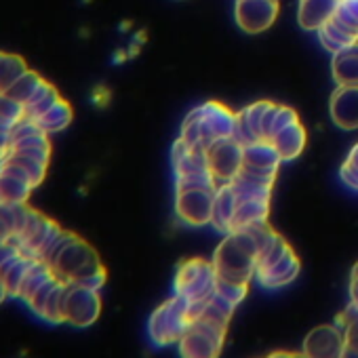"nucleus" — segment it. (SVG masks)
<instances>
[{"label": "nucleus", "instance_id": "nucleus-15", "mask_svg": "<svg viewBox=\"0 0 358 358\" xmlns=\"http://www.w3.org/2000/svg\"><path fill=\"white\" fill-rule=\"evenodd\" d=\"M339 0H299L297 22L303 30H318L337 11Z\"/></svg>", "mask_w": 358, "mask_h": 358}, {"label": "nucleus", "instance_id": "nucleus-1", "mask_svg": "<svg viewBox=\"0 0 358 358\" xmlns=\"http://www.w3.org/2000/svg\"><path fill=\"white\" fill-rule=\"evenodd\" d=\"M45 262L53 268L55 276L66 282H78L99 270H103L95 249L80 236L62 230L53 247L49 249Z\"/></svg>", "mask_w": 358, "mask_h": 358}, {"label": "nucleus", "instance_id": "nucleus-2", "mask_svg": "<svg viewBox=\"0 0 358 358\" xmlns=\"http://www.w3.org/2000/svg\"><path fill=\"white\" fill-rule=\"evenodd\" d=\"M190 322L192 318H190L188 301L179 295H173L171 299H166L152 312L150 324H148L150 339L160 348L179 343L184 333L188 331Z\"/></svg>", "mask_w": 358, "mask_h": 358}, {"label": "nucleus", "instance_id": "nucleus-5", "mask_svg": "<svg viewBox=\"0 0 358 358\" xmlns=\"http://www.w3.org/2000/svg\"><path fill=\"white\" fill-rule=\"evenodd\" d=\"M99 314H101L99 291L76 285V282H68L64 322H68L76 329H87L99 318Z\"/></svg>", "mask_w": 358, "mask_h": 358}, {"label": "nucleus", "instance_id": "nucleus-6", "mask_svg": "<svg viewBox=\"0 0 358 358\" xmlns=\"http://www.w3.org/2000/svg\"><path fill=\"white\" fill-rule=\"evenodd\" d=\"M215 190L209 188H184L175 190V213L184 224L203 228L211 224Z\"/></svg>", "mask_w": 358, "mask_h": 358}, {"label": "nucleus", "instance_id": "nucleus-20", "mask_svg": "<svg viewBox=\"0 0 358 358\" xmlns=\"http://www.w3.org/2000/svg\"><path fill=\"white\" fill-rule=\"evenodd\" d=\"M45 133H57V131H64L70 122H72V108L66 99H59L55 101L45 114L32 118Z\"/></svg>", "mask_w": 358, "mask_h": 358}, {"label": "nucleus", "instance_id": "nucleus-10", "mask_svg": "<svg viewBox=\"0 0 358 358\" xmlns=\"http://www.w3.org/2000/svg\"><path fill=\"white\" fill-rule=\"evenodd\" d=\"M303 354L312 358L343 356V329L339 324H322L312 329L303 339Z\"/></svg>", "mask_w": 358, "mask_h": 358}, {"label": "nucleus", "instance_id": "nucleus-30", "mask_svg": "<svg viewBox=\"0 0 358 358\" xmlns=\"http://www.w3.org/2000/svg\"><path fill=\"white\" fill-rule=\"evenodd\" d=\"M352 278H358V264H356L354 270H352Z\"/></svg>", "mask_w": 358, "mask_h": 358}, {"label": "nucleus", "instance_id": "nucleus-3", "mask_svg": "<svg viewBox=\"0 0 358 358\" xmlns=\"http://www.w3.org/2000/svg\"><path fill=\"white\" fill-rule=\"evenodd\" d=\"M217 272L213 262L203 257H192L182 262L175 274V295L184 297L188 303L205 301L215 293Z\"/></svg>", "mask_w": 358, "mask_h": 358}, {"label": "nucleus", "instance_id": "nucleus-16", "mask_svg": "<svg viewBox=\"0 0 358 358\" xmlns=\"http://www.w3.org/2000/svg\"><path fill=\"white\" fill-rule=\"evenodd\" d=\"M236 211V192L232 184H220L215 190V201H213V215H211V226L224 234L232 232V220Z\"/></svg>", "mask_w": 358, "mask_h": 358}, {"label": "nucleus", "instance_id": "nucleus-18", "mask_svg": "<svg viewBox=\"0 0 358 358\" xmlns=\"http://www.w3.org/2000/svg\"><path fill=\"white\" fill-rule=\"evenodd\" d=\"M270 213V199H236V211L232 220V230L257 224L268 220Z\"/></svg>", "mask_w": 358, "mask_h": 358}, {"label": "nucleus", "instance_id": "nucleus-9", "mask_svg": "<svg viewBox=\"0 0 358 358\" xmlns=\"http://www.w3.org/2000/svg\"><path fill=\"white\" fill-rule=\"evenodd\" d=\"M201 116V129H203V148L220 137H230L234 133L236 124V112H232L228 106L220 101H207L205 106L196 108Z\"/></svg>", "mask_w": 358, "mask_h": 358}, {"label": "nucleus", "instance_id": "nucleus-23", "mask_svg": "<svg viewBox=\"0 0 358 358\" xmlns=\"http://www.w3.org/2000/svg\"><path fill=\"white\" fill-rule=\"evenodd\" d=\"M333 20L354 38H358V0H339Z\"/></svg>", "mask_w": 358, "mask_h": 358}, {"label": "nucleus", "instance_id": "nucleus-17", "mask_svg": "<svg viewBox=\"0 0 358 358\" xmlns=\"http://www.w3.org/2000/svg\"><path fill=\"white\" fill-rule=\"evenodd\" d=\"M306 139H308V137H306V129H303L301 122L297 120V122H293V124L280 129L270 141H272L274 148L278 150L282 162H289V160H295V158L303 152Z\"/></svg>", "mask_w": 358, "mask_h": 358}, {"label": "nucleus", "instance_id": "nucleus-27", "mask_svg": "<svg viewBox=\"0 0 358 358\" xmlns=\"http://www.w3.org/2000/svg\"><path fill=\"white\" fill-rule=\"evenodd\" d=\"M350 303L358 310V278H352L350 282Z\"/></svg>", "mask_w": 358, "mask_h": 358}, {"label": "nucleus", "instance_id": "nucleus-21", "mask_svg": "<svg viewBox=\"0 0 358 358\" xmlns=\"http://www.w3.org/2000/svg\"><path fill=\"white\" fill-rule=\"evenodd\" d=\"M337 324L343 329V356H358V310L350 303Z\"/></svg>", "mask_w": 358, "mask_h": 358}, {"label": "nucleus", "instance_id": "nucleus-22", "mask_svg": "<svg viewBox=\"0 0 358 358\" xmlns=\"http://www.w3.org/2000/svg\"><path fill=\"white\" fill-rule=\"evenodd\" d=\"M45 83V78H41L36 72H32V70H28L26 74H22L5 93L11 97V99H15V101H20L24 108H26V103L34 97V93L38 91V87Z\"/></svg>", "mask_w": 358, "mask_h": 358}, {"label": "nucleus", "instance_id": "nucleus-24", "mask_svg": "<svg viewBox=\"0 0 358 358\" xmlns=\"http://www.w3.org/2000/svg\"><path fill=\"white\" fill-rule=\"evenodd\" d=\"M215 293L222 295L224 299H228L230 303L238 306L247 297V293H249V282H236V280L217 278L215 280Z\"/></svg>", "mask_w": 358, "mask_h": 358}, {"label": "nucleus", "instance_id": "nucleus-8", "mask_svg": "<svg viewBox=\"0 0 358 358\" xmlns=\"http://www.w3.org/2000/svg\"><path fill=\"white\" fill-rule=\"evenodd\" d=\"M278 0H236V24L247 34H262L276 22Z\"/></svg>", "mask_w": 358, "mask_h": 358}, {"label": "nucleus", "instance_id": "nucleus-13", "mask_svg": "<svg viewBox=\"0 0 358 358\" xmlns=\"http://www.w3.org/2000/svg\"><path fill=\"white\" fill-rule=\"evenodd\" d=\"M301 272V262L299 257L295 255V251L289 247V251L272 266L268 268H259L255 272V280L262 285V287H268V289H280L289 282H293Z\"/></svg>", "mask_w": 358, "mask_h": 358}, {"label": "nucleus", "instance_id": "nucleus-4", "mask_svg": "<svg viewBox=\"0 0 358 358\" xmlns=\"http://www.w3.org/2000/svg\"><path fill=\"white\" fill-rule=\"evenodd\" d=\"M228 327L205 320V318H194L184 333L182 341H179V350L184 356L190 358H213L222 352L224 339H226Z\"/></svg>", "mask_w": 358, "mask_h": 358}, {"label": "nucleus", "instance_id": "nucleus-7", "mask_svg": "<svg viewBox=\"0 0 358 358\" xmlns=\"http://www.w3.org/2000/svg\"><path fill=\"white\" fill-rule=\"evenodd\" d=\"M243 150L245 145L236 141L232 135L230 137H220L207 145V160L209 169L213 171L217 186L228 184L241 173L243 169Z\"/></svg>", "mask_w": 358, "mask_h": 358}, {"label": "nucleus", "instance_id": "nucleus-25", "mask_svg": "<svg viewBox=\"0 0 358 358\" xmlns=\"http://www.w3.org/2000/svg\"><path fill=\"white\" fill-rule=\"evenodd\" d=\"M299 118H297V112L295 110H291V108H287V106H278V112H276V118H274V127H272V137L280 131V129H285V127H289V124H293V122H297Z\"/></svg>", "mask_w": 358, "mask_h": 358}, {"label": "nucleus", "instance_id": "nucleus-26", "mask_svg": "<svg viewBox=\"0 0 358 358\" xmlns=\"http://www.w3.org/2000/svg\"><path fill=\"white\" fill-rule=\"evenodd\" d=\"M339 177H341V182L348 186V188H352L354 192H358V169L354 166V164H350L348 160L341 164V169H339Z\"/></svg>", "mask_w": 358, "mask_h": 358}, {"label": "nucleus", "instance_id": "nucleus-12", "mask_svg": "<svg viewBox=\"0 0 358 358\" xmlns=\"http://www.w3.org/2000/svg\"><path fill=\"white\" fill-rule=\"evenodd\" d=\"M329 112L339 129H358V87H337L331 95Z\"/></svg>", "mask_w": 358, "mask_h": 358}, {"label": "nucleus", "instance_id": "nucleus-28", "mask_svg": "<svg viewBox=\"0 0 358 358\" xmlns=\"http://www.w3.org/2000/svg\"><path fill=\"white\" fill-rule=\"evenodd\" d=\"M345 160H348L350 164H354V166L358 169V143H356V145H354V148L350 150V154H348V158H345Z\"/></svg>", "mask_w": 358, "mask_h": 358}, {"label": "nucleus", "instance_id": "nucleus-14", "mask_svg": "<svg viewBox=\"0 0 358 358\" xmlns=\"http://www.w3.org/2000/svg\"><path fill=\"white\" fill-rule=\"evenodd\" d=\"M331 74L337 87H358V43L333 53Z\"/></svg>", "mask_w": 358, "mask_h": 358}, {"label": "nucleus", "instance_id": "nucleus-11", "mask_svg": "<svg viewBox=\"0 0 358 358\" xmlns=\"http://www.w3.org/2000/svg\"><path fill=\"white\" fill-rule=\"evenodd\" d=\"M282 158L270 139H257L247 143L243 150V169L257 173V175H274L280 166Z\"/></svg>", "mask_w": 358, "mask_h": 358}, {"label": "nucleus", "instance_id": "nucleus-19", "mask_svg": "<svg viewBox=\"0 0 358 358\" xmlns=\"http://www.w3.org/2000/svg\"><path fill=\"white\" fill-rule=\"evenodd\" d=\"M316 32H318L320 45H322L331 55L337 53V51H341V49H345V47H350V45H354V43H358V38H354L348 30H343L333 17H331L324 26H320Z\"/></svg>", "mask_w": 358, "mask_h": 358}, {"label": "nucleus", "instance_id": "nucleus-29", "mask_svg": "<svg viewBox=\"0 0 358 358\" xmlns=\"http://www.w3.org/2000/svg\"><path fill=\"white\" fill-rule=\"evenodd\" d=\"M5 297H9V293H7V287H5V282L0 280V303L5 301Z\"/></svg>", "mask_w": 358, "mask_h": 358}]
</instances>
